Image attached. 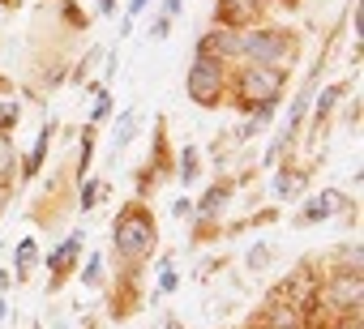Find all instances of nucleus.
Masks as SVG:
<instances>
[{
  "label": "nucleus",
  "instance_id": "1",
  "mask_svg": "<svg viewBox=\"0 0 364 329\" xmlns=\"http://www.w3.org/2000/svg\"><path fill=\"white\" fill-rule=\"evenodd\" d=\"M279 94H283V73L279 69H262V65H249L245 73H240V82H236V99L245 103V107H274L279 103Z\"/></svg>",
  "mask_w": 364,
  "mask_h": 329
},
{
  "label": "nucleus",
  "instance_id": "2",
  "mask_svg": "<svg viewBox=\"0 0 364 329\" xmlns=\"http://www.w3.org/2000/svg\"><path fill=\"white\" fill-rule=\"evenodd\" d=\"M116 252L129 261H141L146 252H154V223L146 210H124L116 223Z\"/></svg>",
  "mask_w": 364,
  "mask_h": 329
},
{
  "label": "nucleus",
  "instance_id": "3",
  "mask_svg": "<svg viewBox=\"0 0 364 329\" xmlns=\"http://www.w3.org/2000/svg\"><path fill=\"white\" fill-rule=\"evenodd\" d=\"M240 56H249L262 69H283V60H287V35H279V30L240 35Z\"/></svg>",
  "mask_w": 364,
  "mask_h": 329
},
{
  "label": "nucleus",
  "instance_id": "4",
  "mask_svg": "<svg viewBox=\"0 0 364 329\" xmlns=\"http://www.w3.org/2000/svg\"><path fill=\"white\" fill-rule=\"evenodd\" d=\"M189 94L198 103H219V94H223V65L210 60V56H198L193 69H189Z\"/></svg>",
  "mask_w": 364,
  "mask_h": 329
},
{
  "label": "nucleus",
  "instance_id": "5",
  "mask_svg": "<svg viewBox=\"0 0 364 329\" xmlns=\"http://www.w3.org/2000/svg\"><path fill=\"white\" fill-rule=\"evenodd\" d=\"M198 56H210V60H228V56H240V30H228V26H219V30H210L206 39H202V52Z\"/></svg>",
  "mask_w": 364,
  "mask_h": 329
},
{
  "label": "nucleus",
  "instance_id": "6",
  "mask_svg": "<svg viewBox=\"0 0 364 329\" xmlns=\"http://www.w3.org/2000/svg\"><path fill=\"white\" fill-rule=\"evenodd\" d=\"M257 9H262V0H219V18L228 30H236L240 22H253Z\"/></svg>",
  "mask_w": 364,
  "mask_h": 329
},
{
  "label": "nucleus",
  "instance_id": "7",
  "mask_svg": "<svg viewBox=\"0 0 364 329\" xmlns=\"http://www.w3.org/2000/svg\"><path fill=\"white\" fill-rule=\"evenodd\" d=\"M355 299H360V278H355V274L330 282V303H334V308H355Z\"/></svg>",
  "mask_w": 364,
  "mask_h": 329
},
{
  "label": "nucleus",
  "instance_id": "8",
  "mask_svg": "<svg viewBox=\"0 0 364 329\" xmlns=\"http://www.w3.org/2000/svg\"><path fill=\"white\" fill-rule=\"evenodd\" d=\"M77 248H82V235H69V240H65V248H56V252L48 257V265H52V269L60 274V269H65V265L73 261V252H77Z\"/></svg>",
  "mask_w": 364,
  "mask_h": 329
},
{
  "label": "nucleus",
  "instance_id": "9",
  "mask_svg": "<svg viewBox=\"0 0 364 329\" xmlns=\"http://www.w3.org/2000/svg\"><path fill=\"white\" fill-rule=\"evenodd\" d=\"M330 206H334V193H326V197H317L313 206H304V214H300V223H321V218L330 214Z\"/></svg>",
  "mask_w": 364,
  "mask_h": 329
},
{
  "label": "nucleus",
  "instance_id": "10",
  "mask_svg": "<svg viewBox=\"0 0 364 329\" xmlns=\"http://www.w3.org/2000/svg\"><path fill=\"white\" fill-rule=\"evenodd\" d=\"M35 240H22L18 244V252H14V261H18V274H31V265H35Z\"/></svg>",
  "mask_w": 364,
  "mask_h": 329
},
{
  "label": "nucleus",
  "instance_id": "11",
  "mask_svg": "<svg viewBox=\"0 0 364 329\" xmlns=\"http://www.w3.org/2000/svg\"><path fill=\"white\" fill-rule=\"evenodd\" d=\"M228 193H232V189H228V184H219V189H215V193H210V197H206V201L198 206V214H202V218H210V214H215V210H219V206L228 201Z\"/></svg>",
  "mask_w": 364,
  "mask_h": 329
},
{
  "label": "nucleus",
  "instance_id": "12",
  "mask_svg": "<svg viewBox=\"0 0 364 329\" xmlns=\"http://www.w3.org/2000/svg\"><path fill=\"white\" fill-rule=\"evenodd\" d=\"M291 193H296V176H291V172H283V176L274 180V197H291Z\"/></svg>",
  "mask_w": 364,
  "mask_h": 329
},
{
  "label": "nucleus",
  "instance_id": "13",
  "mask_svg": "<svg viewBox=\"0 0 364 329\" xmlns=\"http://www.w3.org/2000/svg\"><path fill=\"white\" fill-rule=\"evenodd\" d=\"M296 316H300V312H291V308H274V325H279V329H296V325H300Z\"/></svg>",
  "mask_w": 364,
  "mask_h": 329
},
{
  "label": "nucleus",
  "instance_id": "14",
  "mask_svg": "<svg viewBox=\"0 0 364 329\" xmlns=\"http://www.w3.org/2000/svg\"><path fill=\"white\" fill-rule=\"evenodd\" d=\"M193 167H198V158H193V150H185V162H180V176H185V180H193Z\"/></svg>",
  "mask_w": 364,
  "mask_h": 329
},
{
  "label": "nucleus",
  "instance_id": "15",
  "mask_svg": "<svg viewBox=\"0 0 364 329\" xmlns=\"http://www.w3.org/2000/svg\"><path fill=\"white\" fill-rule=\"evenodd\" d=\"M334 99H338V90H326V94H321V103H317V116H326V111L334 107Z\"/></svg>",
  "mask_w": 364,
  "mask_h": 329
},
{
  "label": "nucleus",
  "instance_id": "16",
  "mask_svg": "<svg viewBox=\"0 0 364 329\" xmlns=\"http://www.w3.org/2000/svg\"><path fill=\"white\" fill-rule=\"evenodd\" d=\"M159 286H163V291H176V269H171V265L163 269V278H159Z\"/></svg>",
  "mask_w": 364,
  "mask_h": 329
},
{
  "label": "nucleus",
  "instance_id": "17",
  "mask_svg": "<svg viewBox=\"0 0 364 329\" xmlns=\"http://www.w3.org/2000/svg\"><path fill=\"white\" fill-rule=\"evenodd\" d=\"M107 107H112V99H107V94H99V103H95V120H103V116H107Z\"/></svg>",
  "mask_w": 364,
  "mask_h": 329
},
{
  "label": "nucleus",
  "instance_id": "18",
  "mask_svg": "<svg viewBox=\"0 0 364 329\" xmlns=\"http://www.w3.org/2000/svg\"><path fill=\"white\" fill-rule=\"evenodd\" d=\"M95 201H99V189H95V184H86V193H82V206H86V210H90V206H95Z\"/></svg>",
  "mask_w": 364,
  "mask_h": 329
},
{
  "label": "nucleus",
  "instance_id": "19",
  "mask_svg": "<svg viewBox=\"0 0 364 329\" xmlns=\"http://www.w3.org/2000/svg\"><path fill=\"white\" fill-rule=\"evenodd\" d=\"M137 9H146V0H129V18H124V30H129V22H133V13Z\"/></svg>",
  "mask_w": 364,
  "mask_h": 329
},
{
  "label": "nucleus",
  "instance_id": "20",
  "mask_svg": "<svg viewBox=\"0 0 364 329\" xmlns=\"http://www.w3.org/2000/svg\"><path fill=\"white\" fill-rule=\"evenodd\" d=\"M99 278V257H90V265H86V282H95Z\"/></svg>",
  "mask_w": 364,
  "mask_h": 329
},
{
  "label": "nucleus",
  "instance_id": "21",
  "mask_svg": "<svg viewBox=\"0 0 364 329\" xmlns=\"http://www.w3.org/2000/svg\"><path fill=\"white\" fill-rule=\"evenodd\" d=\"M0 124H14V107H0Z\"/></svg>",
  "mask_w": 364,
  "mask_h": 329
},
{
  "label": "nucleus",
  "instance_id": "22",
  "mask_svg": "<svg viewBox=\"0 0 364 329\" xmlns=\"http://www.w3.org/2000/svg\"><path fill=\"white\" fill-rule=\"evenodd\" d=\"M0 201H5V193H0Z\"/></svg>",
  "mask_w": 364,
  "mask_h": 329
}]
</instances>
